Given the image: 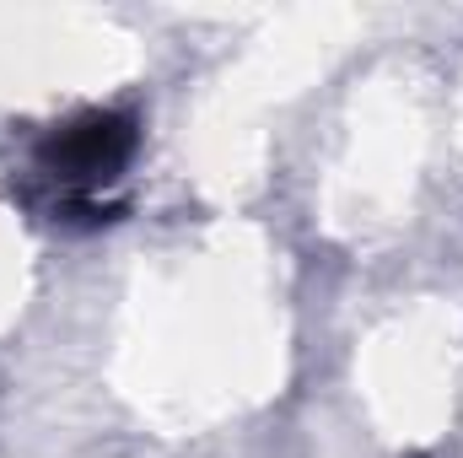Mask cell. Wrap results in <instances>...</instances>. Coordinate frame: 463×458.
<instances>
[{"label": "cell", "instance_id": "cell-1", "mask_svg": "<svg viewBox=\"0 0 463 458\" xmlns=\"http://www.w3.org/2000/svg\"><path fill=\"white\" fill-rule=\"evenodd\" d=\"M43 167L65 184H103L135 157V119L124 114H81L76 124L43 140Z\"/></svg>", "mask_w": 463, "mask_h": 458}]
</instances>
